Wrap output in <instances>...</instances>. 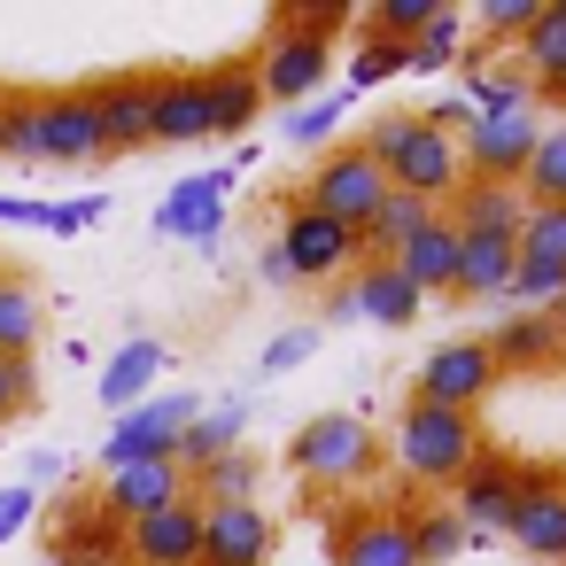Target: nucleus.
<instances>
[{
	"instance_id": "c9c22d12",
	"label": "nucleus",
	"mask_w": 566,
	"mask_h": 566,
	"mask_svg": "<svg viewBox=\"0 0 566 566\" xmlns=\"http://www.w3.org/2000/svg\"><path fill=\"white\" fill-rule=\"evenodd\" d=\"M411 535H419V566H442V558H458L473 543L458 512H427V520H411Z\"/></svg>"
},
{
	"instance_id": "37998d69",
	"label": "nucleus",
	"mask_w": 566,
	"mask_h": 566,
	"mask_svg": "<svg viewBox=\"0 0 566 566\" xmlns=\"http://www.w3.org/2000/svg\"><path fill=\"white\" fill-rule=\"evenodd\" d=\"M32 512H40V496L17 481V489H0V543H9V535H24L32 527Z\"/></svg>"
},
{
	"instance_id": "1a4fd4ad",
	"label": "nucleus",
	"mask_w": 566,
	"mask_h": 566,
	"mask_svg": "<svg viewBox=\"0 0 566 566\" xmlns=\"http://www.w3.org/2000/svg\"><path fill=\"white\" fill-rule=\"evenodd\" d=\"M535 140H543L535 117H473V125L458 133L465 179H481V187H520L527 164H535Z\"/></svg>"
},
{
	"instance_id": "393cba45",
	"label": "nucleus",
	"mask_w": 566,
	"mask_h": 566,
	"mask_svg": "<svg viewBox=\"0 0 566 566\" xmlns=\"http://www.w3.org/2000/svg\"><path fill=\"white\" fill-rule=\"evenodd\" d=\"M48 334V303L24 272H0V357H32V342Z\"/></svg>"
},
{
	"instance_id": "72a5a7b5",
	"label": "nucleus",
	"mask_w": 566,
	"mask_h": 566,
	"mask_svg": "<svg viewBox=\"0 0 566 566\" xmlns=\"http://www.w3.org/2000/svg\"><path fill=\"white\" fill-rule=\"evenodd\" d=\"M520 195H527V210H558L566 202V125L535 140V164H527Z\"/></svg>"
},
{
	"instance_id": "c03bdc74",
	"label": "nucleus",
	"mask_w": 566,
	"mask_h": 566,
	"mask_svg": "<svg viewBox=\"0 0 566 566\" xmlns=\"http://www.w3.org/2000/svg\"><path fill=\"white\" fill-rule=\"evenodd\" d=\"M326 318H357V287H349V280L326 295Z\"/></svg>"
},
{
	"instance_id": "7c9ffc66",
	"label": "nucleus",
	"mask_w": 566,
	"mask_h": 566,
	"mask_svg": "<svg viewBox=\"0 0 566 566\" xmlns=\"http://www.w3.org/2000/svg\"><path fill=\"white\" fill-rule=\"evenodd\" d=\"M465 109H473V117H535V86L512 78V71L473 63V71H465Z\"/></svg>"
},
{
	"instance_id": "49530a36",
	"label": "nucleus",
	"mask_w": 566,
	"mask_h": 566,
	"mask_svg": "<svg viewBox=\"0 0 566 566\" xmlns=\"http://www.w3.org/2000/svg\"><path fill=\"white\" fill-rule=\"evenodd\" d=\"M48 566H125V558H48Z\"/></svg>"
},
{
	"instance_id": "a18cd8bd",
	"label": "nucleus",
	"mask_w": 566,
	"mask_h": 566,
	"mask_svg": "<svg viewBox=\"0 0 566 566\" xmlns=\"http://www.w3.org/2000/svg\"><path fill=\"white\" fill-rule=\"evenodd\" d=\"M264 280H272V287H295V272H287V256H280V249H264Z\"/></svg>"
},
{
	"instance_id": "20e7f679",
	"label": "nucleus",
	"mask_w": 566,
	"mask_h": 566,
	"mask_svg": "<svg viewBox=\"0 0 566 566\" xmlns=\"http://www.w3.org/2000/svg\"><path fill=\"white\" fill-rule=\"evenodd\" d=\"M388 458V442L373 434V419H357V411H318V419H303L295 427V442H287V465L311 481V489H357L373 465Z\"/></svg>"
},
{
	"instance_id": "c85d7f7f",
	"label": "nucleus",
	"mask_w": 566,
	"mask_h": 566,
	"mask_svg": "<svg viewBox=\"0 0 566 566\" xmlns=\"http://www.w3.org/2000/svg\"><path fill=\"white\" fill-rule=\"evenodd\" d=\"M241 434H249V403H202V419L187 427V442H179V465L187 473H202V465H218L226 450H241Z\"/></svg>"
},
{
	"instance_id": "a878e982",
	"label": "nucleus",
	"mask_w": 566,
	"mask_h": 566,
	"mask_svg": "<svg viewBox=\"0 0 566 566\" xmlns=\"http://www.w3.org/2000/svg\"><path fill=\"white\" fill-rule=\"evenodd\" d=\"M256 109H264L256 63H218V71H210V125H218V140H226V133H249Z\"/></svg>"
},
{
	"instance_id": "aec40b11",
	"label": "nucleus",
	"mask_w": 566,
	"mask_h": 566,
	"mask_svg": "<svg viewBox=\"0 0 566 566\" xmlns=\"http://www.w3.org/2000/svg\"><path fill=\"white\" fill-rule=\"evenodd\" d=\"M458 241H465V233H458V218H450V210H434V218L403 241L396 272H403L419 295H458Z\"/></svg>"
},
{
	"instance_id": "0eeeda50",
	"label": "nucleus",
	"mask_w": 566,
	"mask_h": 566,
	"mask_svg": "<svg viewBox=\"0 0 566 566\" xmlns=\"http://www.w3.org/2000/svg\"><path fill=\"white\" fill-rule=\"evenodd\" d=\"M272 249L287 256L295 280H342V272H365V233H357V226H334V218H318V210H303V202H287Z\"/></svg>"
},
{
	"instance_id": "58836bf2",
	"label": "nucleus",
	"mask_w": 566,
	"mask_h": 566,
	"mask_svg": "<svg viewBox=\"0 0 566 566\" xmlns=\"http://www.w3.org/2000/svg\"><path fill=\"white\" fill-rule=\"evenodd\" d=\"M403 71H411V48H388V40H365L357 63H349L357 86H388V78H403Z\"/></svg>"
},
{
	"instance_id": "f3484780",
	"label": "nucleus",
	"mask_w": 566,
	"mask_h": 566,
	"mask_svg": "<svg viewBox=\"0 0 566 566\" xmlns=\"http://www.w3.org/2000/svg\"><path fill=\"white\" fill-rule=\"evenodd\" d=\"M272 535L264 504H202V566H264Z\"/></svg>"
},
{
	"instance_id": "ddd939ff",
	"label": "nucleus",
	"mask_w": 566,
	"mask_h": 566,
	"mask_svg": "<svg viewBox=\"0 0 566 566\" xmlns=\"http://www.w3.org/2000/svg\"><path fill=\"white\" fill-rule=\"evenodd\" d=\"M334 566H419V535H411V512H388V504H365L334 527Z\"/></svg>"
},
{
	"instance_id": "bb28decb",
	"label": "nucleus",
	"mask_w": 566,
	"mask_h": 566,
	"mask_svg": "<svg viewBox=\"0 0 566 566\" xmlns=\"http://www.w3.org/2000/svg\"><path fill=\"white\" fill-rule=\"evenodd\" d=\"M520 63H527V86H566V0H543V17L527 24L520 40Z\"/></svg>"
},
{
	"instance_id": "e433bc0d",
	"label": "nucleus",
	"mask_w": 566,
	"mask_h": 566,
	"mask_svg": "<svg viewBox=\"0 0 566 566\" xmlns=\"http://www.w3.org/2000/svg\"><path fill=\"white\" fill-rule=\"evenodd\" d=\"M473 17H481V32H489V40H512V48H520V40H527V24L543 17V0H481Z\"/></svg>"
},
{
	"instance_id": "6e6552de",
	"label": "nucleus",
	"mask_w": 566,
	"mask_h": 566,
	"mask_svg": "<svg viewBox=\"0 0 566 566\" xmlns=\"http://www.w3.org/2000/svg\"><path fill=\"white\" fill-rule=\"evenodd\" d=\"M496 357H489V342L481 334H465V342H434L427 349V365H419V403H442V411H481L489 396H496Z\"/></svg>"
},
{
	"instance_id": "79ce46f5",
	"label": "nucleus",
	"mask_w": 566,
	"mask_h": 566,
	"mask_svg": "<svg viewBox=\"0 0 566 566\" xmlns=\"http://www.w3.org/2000/svg\"><path fill=\"white\" fill-rule=\"evenodd\" d=\"M318 349V326H295V334H280L272 349H264V373H287V365H303Z\"/></svg>"
},
{
	"instance_id": "7ed1b4c3",
	"label": "nucleus",
	"mask_w": 566,
	"mask_h": 566,
	"mask_svg": "<svg viewBox=\"0 0 566 566\" xmlns=\"http://www.w3.org/2000/svg\"><path fill=\"white\" fill-rule=\"evenodd\" d=\"M481 450L489 442H481V419L473 411H442V403H419V396L396 411V434H388L396 473L403 481H434V489H458Z\"/></svg>"
},
{
	"instance_id": "39448f33",
	"label": "nucleus",
	"mask_w": 566,
	"mask_h": 566,
	"mask_svg": "<svg viewBox=\"0 0 566 566\" xmlns=\"http://www.w3.org/2000/svg\"><path fill=\"white\" fill-rule=\"evenodd\" d=\"M303 210H318V218H334V226H373V210L388 202V171L373 164V148L365 140H342V148H326L318 164H311V179H303V195H295Z\"/></svg>"
},
{
	"instance_id": "f03ea898",
	"label": "nucleus",
	"mask_w": 566,
	"mask_h": 566,
	"mask_svg": "<svg viewBox=\"0 0 566 566\" xmlns=\"http://www.w3.org/2000/svg\"><path fill=\"white\" fill-rule=\"evenodd\" d=\"M342 24H349V9H280V24H272L264 48H256V86H264V102H280V109L318 102V86H326V48H334Z\"/></svg>"
},
{
	"instance_id": "a19ab883",
	"label": "nucleus",
	"mask_w": 566,
	"mask_h": 566,
	"mask_svg": "<svg viewBox=\"0 0 566 566\" xmlns=\"http://www.w3.org/2000/svg\"><path fill=\"white\" fill-rule=\"evenodd\" d=\"M450 55H458V17L442 9V17H434V32H427V40L411 48V71H442Z\"/></svg>"
},
{
	"instance_id": "dca6fc26",
	"label": "nucleus",
	"mask_w": 566,
	"mask_h": 566,
	"mask_svg": "<svg viewBox=\"0 0 566 566\" xmlns=\"http://www.w3.org/2000/svg\"><path fill=\"white\" fill-rule=\"evenodd\" d=\"M125 566H202V496L125 527Z\"/></svg>"
},
{
	"instance_id": "2eb2a0df",
	"label": "nucleus",
	"mask_w": 566,
	"mask_h": 566,
	"mask_svg": "<svg viewBox=\"0 0 566 566\" xmlns=\"http://www.w3.org/2000/svg\"><path fill=\"white\" fill-rule=\"evenodd\" d=\"M226 195H233V171H226V164H218V171H195V179H179V187L164 195V210H156V233L210 249V241L226 233Z\"/></svg>"
},
{
	"instance_id": "f257e3e1",
	"label": "nucleus",
	"mask_w": 566,
	"mask_h": 566,
	"mask_svg": "<svg viewBox=\"0 0 566 566\" xmlns=\"http://www.w3.org/2000/svg\"><path fill=\"white\" fill-rule=\"evenodd\" d=\"M365 148H373V164L388 171L396 195H419V202H434V210H450V195L465 187V148H458L427 109L380 117V125L365 133Z\"/></svg>"
},
{
	"instance_id": "412c9836",
	"label": "nucleus",
	"mask_w": 566,
	"mask_h": 566,
	"mask_svg": "<svg viewBox=\"0 0 566 566\" xmlns=\"http://www.w3.org/2000/svg\"><path fill=\"white\" fill-rule=\"evenodd\" d=\"M512 272H520V241L512 233H465L458 241V303H504Z\"/></svg>"
},
{
	"instance_id": "f704fd0d",
	"label": "nucleus",
	"mask_w": 566,
	"mask_h": 566,
	"mask_svg": "<svg viewBox=\"0 0 566 566\" xmlns=\"http://www.w3.org/2000/svg\"><path fill=\"white\" fill-rule=\"evenodd\" d=\"M520 264L566 272V202H558V210H527V226H520Z\"/></svg>"
},
{
	"instance_id": "f8f14e48",
	"label": "nucleus",
	"mask_w": 566,
	"mask_h": 566,
	"mask_svg": "<svg viewBox=\"0 0 566 566\" xmlns=\"http://www.w3.org/2000/svg\"><path fill=\"white\" fill-rule=\"evenodd\" d=\"M520 489H527V465L520 458H504V450H481L473 465H465V481H458V520H465V535H496V527H512V512H520Z\"/></svg>"
},
{
	"instance_id": "423d86ee",
	"label": "nucleus",
	"mask_w": 566,
	"mask_h": 566,
	"mask_svg": "<svg viewBox=\"0 0 566 566\" xmlns=\"http://www.w3.org/2000/svg\"><path fill=\"white\" fill-rule=\"evenodd\" d=\"M195 419H202V396H195V388L148 396V403H133V411L109 427L102 465L117 473V465H156V458H179V442H187V427H195Z\"/></svg>"
},
{
	"instance_id": "4468645a",
	"label": "nucleus",
	"mask_w": 566,
	"mask_h": 566,
	"mask_svg": "<svg viewBox=\"0 0 566 566\" xmlns=\"http://www.w3.org/2000/svg\"><path fill=\"white\" fill-rule=\"evenodd\" d=\"M94 109H102V148H156V71H125V78H94Z\"/></svg>"
},
{
	"instance_id": "9d476101",
	"label": "nucleus",
	"mask_w": 566,
	"mask_h": 566,
	"mask_svg": "<svg viewBox=\"0 0 566 566\" xmlns=\"http://www.w3.org/2000/svg\"><path fill=\"white\" fill-rule=\"evenodd\" d=\"M504 535H512V551L566 566V465H527V489H520V512Z\"/></svg>"
},
{
	"instance_id": "5701e85b",
	"label": "nucleus",
	"mask_w": 566,
	"mask_h": 566,
	"mask_svg": "<svg viewBox=\"0 0 566 566\" xmlns=\"http://www.w3.org/2000/svg\"><path fill=\"white\" fill-rule=\"evenodd\" d=\"M450 218H458L465 233H512V241H520L527 195H520V187H481V179H465V187L450 195Z\"/></svg>"
},
{
	"instance_id": "4be33fe9",
	"label": "nucleus",
	"mask_w": 566,
	"mask_h": 566,
	"mask_svg": "<svg viewBox=\"0 0 566 566\" xmlns=\"http://www.w3.org/2000/svg\"><path fill=\"white\" fill-rule=\"evenodd\" d=\"M156 373H164V342H148V334H133L109 365H102V403L125 419L133 403H148V388H156Z\"/></svg>"
},
{
	"instance_id": "a211bd4d",
	"label": "nucleus",
	"mask_w": 566,
	"mask_h": 566,
	"mask_svg": "<svg viewBox=\"0 0 566 566\" xmlns=\"http://www.w3.org/2000/svg\"><path fill=\"white\" fill-rule=\"evenodd\" d=\"M481 342H489L496 373H551V365H566V334H558L551 311H504Z\"/></svg>"
},
{
	"instance_id": "b1692460",
	"label": "nucleus",
	"mask_w": 566,
	"mask_h": 566,
	"mask_svg": "<svg viewBox=\"0 0 566 566\" xmlns=\"http://www.w3.org/2000/svg\"><path fill=\"white\" fill-rule=\"evenodd\" d=\"M349 287H357V318H373V326H411V318L427 311V295H419L396 264H365Z\"/></svg>"
},
{
	"instance_id": "ea45409f",
	"label": "nucleus",
	"mask_w": 566,
	"mask_h": 566,
	"mask_svg": "<svg viewBox=\"0 0 566 566\" xmlns=\"http://www.w3.org/2000/svg\"><path fill=\"white\" fill-rule=\"evenodd\" d=\"M32 411V357H0V427Z\"/></svg>"
},
{
	"instance_id": "2f4dec72",
	"label": "nucleus",
	"mask_w": 566,
	"mask_h": 566,
	"mask_svg": "<svg viewBox=\"0 0 566 566\" xmlns=\"http://www.w3.org/2000/svg\"><path fill=\"white\" fill-rule=\"evenodd\" d=\"M256 481H264V458L256 450H226L218 465L195 473V496L202 504H256Z\"/></svg>"
},
{
	"instance_id": "4c0bfd02",
	"label": "nucleus",
	"mask_w": 566,
	"mask_h": 566,
	"mask_svg": "<svg viewBox=\"0 0 566 566\" xmlns=\"http://www.w3.org/2000/svg\"><path fill=\"white\" fill-rule=\"evenodd\" d=\"M342 109H349L342 94H318V102H303V109H287V125H280V133H287L295 148H311V140H326V133L342 125Z\"/></svg>"
},
{
	"instance_id": "cd10ccee",
	"label": "nucleus",
	"mask_w": 566,
	"mask_h": 566,
	"mask_svg": "<svg viewBox=\"0 0 566 566\" xmlns=\"http://www.w3.org/2000/svg\"><path fill=\"white\" fill-rule=\"evenodd\" d=\"M94 156H109V148H102V109H94V86L55 94V164H94Z\"/></svg>"
},
{
	"instance_id": "de8ad7c7",
	"label": "nucleus",
	"mask_w": 566,
	"mask_h": 566,
	"mask_svg": "<svg viewBox=\"0 0 566 566\" xmlns=\"http://www.w3.org/2000/svg\"><path fill=\"white\" fill-rule=\"evenodd\" d=\"M0 156H9V94H0Z\"/></svg>"
},
{
	"instance_id": "c756f323",
	"label": "nucleus",
	"mask_w": 566,
	"mask_h": 566,
	"mask_svg": "<svg viewBox=\"0 0 566 566\" xmlns=\"http://www.w3.org/2000/svg\"><path fill=\"white\" fill-rule=\"evenodd\" d=\"M9 156L55 164V94H9Z\"/></svg>"
},
{
	"instance_id": "6ab92c4d",
	"label": "nucleus",
	"mask_w": 566,
	"mask_h": 566,
	"mask_svg": "<svg viewBox=\"0 0 566 566\" xmlns=\"http://www.w3.org/2000/svg\"><path fill=\"white\" fill-rule=\"evenodd\" d=\"M218 140L210 125V71H156V148Z\"/></svg>"
},
{
	"instance_id": "09e8293b",
	"label": "nucleus",
	"mask_w": 566,
	"mask_h": 566,
	"mask_svg": "<svg viewBox=\"0 0 566 566\" xmlns=\"http://www.w3.org/2000/svg\"><path fill=\"white\" fill-rule=\"evenodd\" d=\"M551 318H558V334H566V295H558V311H551Z\"/></svg>"
},
{
	"instance_id": "473e14b6",
	"label": "nucleus",
	"mask_w": 566,
	"mask_h": 566,
	"mask_svg": "<svg viewBox=\"0 0 566 566\" xmlns=\"http://www.w3.org/2000/svg\"><path fill=\"white\" fill-rule=\"evenodd\" d=\"M373 40H388V48H419L427 32H434V17H442V0H373Z\"/></svg>"
},
{
	"instance_id": "9b49d317",
	"label": "nucleus",
	"mask_w": 566,
	"mask_h": 566,
	"mask_svg": "<svg viewBox=\"0 0 566 566\" xmlns=\"http://www.w3.org/2000/svg\"><path fill=\"white\" fill-rule=\"evenodd\" d=\"M195 496V473L179 465V458H156V465H117V473H102V512L117 520V527H133V520H148V512H171V504H187Z\"/></svg>"
}]
</instances>
